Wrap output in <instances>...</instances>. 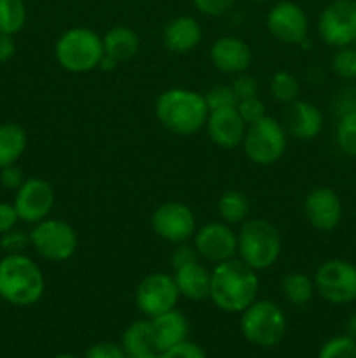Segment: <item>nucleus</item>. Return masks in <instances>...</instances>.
Wrapping results in <instances>:
<instances>
[{"instance_id":"obj_5","label":"nucleus","mask_w":356,"mask_h":358,"mask_svg":"<svg viewBox=\"0 0 356 358\" xmlns=\"http://www.w3.org/2000/svg\"><path fill=\"white\" fill-rule=\"evenodd\" d=\"M103 55V38L91 28H68L56 38L54 58L70 73H87L98 69Z\"/></svg>"},{"instance_id":"obj_43","label":"nucleus","mask_w":356,"mask_h":358,"mask_svg":"<svg viewBox=\"0 0 356 358\" xmlns=\"http://www.w3.org/2000/svg\"><path fill=\"white\" fill-rule=\"evenodd\" d=\"M20 222L16 208L10 203H0V234L7 233V231L14 229Z\"/></svg>"},{"instance_id":"obj_37","label":"nucleus","mask_w":356,"mask_h":358,"mask_svg":"<svg viewBox=\"0 0 356 358\" xmlns=\"http://www.w3.org/2000/svg\"><path fill=\"white\" fill-rule=\"evenodd\" d=\"M192 3L205 16L218 17L229 13L234 3H236V0H192Z\"/></svg>"},{"instance_id":"obj_42","label":"nucleus","mask_w":356,"mask_h":358,"mask_svg":"<svg viewBox=\"0 0 356 358\" xmlns=\"http://www.w3.org/2000/svg\"><path fill=\"white\" fill-rule=\"evenodd\" d=\"M192 261H199V255L195 252L194 245H188L187 241L185 243H178L173 254H171V264H173V268L188 264Z\"/></svg>"},{"instance_id":"obj_12","label":"nucleus","mask_w":356,"mask_h":358,"mask_svg":"<svg viewBox=\"0 0 356 358\" xmlns=\"http://www.w3.org/2000/svg\"><path fill=\"white\" fill-rule=\"evenodd\" d=\"M150 224H152L154 233L161 240L173 245L192 240L198 231L194 212L180 201H168L157 206L154 210Z\"/></svg>"},{"instance_id":"obj_41","label":"nucleus","mask_w":356,"mask_h":358,"mask_svg":"<svg viewBox=\"0 0 356 358\" xmlns=\"http://www.w3.org/2000/svg\"><path fill=\"white\" fill-rule=\"evenodd\" d=\"M24 180H27V178H24L23 171H21V168L16 166V164H10V166H6L0 170V184L6 189L17 191Z\"/></svg>"},{"instance_id":"obj_11","label":"nucleus","mask_w":356,"mask_h":358,"mask_svg":"<svg viewBox=\"0 0 356 358\" xmlns=\"http://www.w3.org/2000/svg\"><path fill=\"white\" fill-rule=\"evenodd\" d=\"M318 31L325 44L334 48L356 42V0H334L318 20Z\"/></svg>"},{"instance_id":"obj_38","label":"nucleus","mask_w":356,"mask_h":358,"mask_svg":"<svg viewBox=\"0 0 356 358\" xmlns=\"http://www.w3.org/2000/svg\"><path fill=\"white\" fill-rule=\"evenodd\" d=\"M84 358H128V355L121 345H115L112 341H101L91 345L84 353Z\"/></svg>"},{"instance_id":"obj_32","label":"nucleus","mask_w":356,"mask_h":358,"mask_svg":"<svg viewBox=\"0 0 356 358\" xmlns=\"http://www.w3.org/2000/svg\"><path fill=\"white\" fill-rule=\"evenodd\" d=\"M332 69L342 79H356V49L349 48V45L339 48L332 58Z\"/></svg>"},{"instance_id":"obj_8","label":"nucleus","mask_w":356,"mask_h":358,"mask_svg":"<svg viewBox=\"0 0 356 358\" xmlns=\"http://www.w3.org/2000/svg\"><path fill=\"white\" fill-rule=\"evenodd\" d=\"M30 247L35 254L49 262H65L75 255L79 236L66 220L47 219L34 224L30 233Z\"/></svg>"},{"instance_id":"obj_40","label":"nucleus","mask_w":356,"mask_h":358,"mask_svg":"<svg viewBox=\"0 0 356 358\" xmlns=\"http://www.w3.org/2000/svg\"><path fill=\"white\" fill-rule=\"evenodd\" d=\"M334 108L339 114V117L346 114H351V112H356V86L342 87L337 93V96H335Z\"/></svg>"},{"instance_id":"obj_31","label":"nucleus","mask_w":356,"mask_h":358,"mask_svg":"<svg viewBox=\"0 0 356 358\" xmlns=\"http://www.w3.org/2000/svg\"><path fill=\"white\" fill-rule=\"evenodd\" d=\"M318 358H356V339L348 334L334 336L323 343Z\"/></svg>"},{"instance_id":"obj_46","label":"nucleus","mask_w":356,"mask_h":358,"mask_svg":"<svg viewBox=\"0 0 356 358\" xmlns=\"http://www.w3.org/2000/svg\"><path fill=\"white\" fill-rule=\"evenodd\" d=\"M346 334L356 339V311H353L346 320Z\"/></svg>"},{"instance_id":"obj_48","label":"nucleus","mask_w":356,"mask_h":358,"mask_svg":"<svg viewBox=\"0 0 356 358\" xmlns=\"http://www.w3.org/2000/svg\"><path fill=\"white\" fill-rule=\"evenodd\" d=\"M251 2H265V0H251Z\"/></svg>"},{"instance_id":"obj_34","label":"nucleus","mask_w":356,"mask_h":358,"mask_svg":"<svg viewBox=\"0 0 356 358\" xmlns=\"http://www.w3.org/2000/svg\"><path fill=\"white\" fill-rule=\"evenodd\" d=\"M236 110L239 112L241 119L248 124H253L257 122L258 119H262L265 114V105L264 101L260 100L258 96H251V98H244V100H239L236 105Z\"/></svg>"},{"instance_id":"obj_19","label":"nucleus","mask_w":356,"mask_h":358,"mask_svg":"<svg viewBox=\"0 0 356 358\" xmlns=\"http://www.w3.org/2000/svg\"><path fill=\"white\" fill-rule=\"evenodd\" d=\"M285 129L288 136L299 142L314 140L323 129V114L316 105L306 100H295L286 105Z\"/></svg>"},{"instance_id":"obj_17","label":"nucleus","mask_w":356,"mask_h":358,"mask_svg":"<svg viewBox=\"0 0 356 358\" xmlns=\"http://www.w3.org/2000/svg\"><path fill=\"white\" fill-rule=\"evenodd\" d=\"M209 59L218 72L225 76H237L250 69L251 49L243 38L225 35L216 38L209 48Z\"/></svg>"},{"instance_id":"obj_18","label":"nucleus","mask_w":356,"mask_h":358,"mask_svg":"<svg viewBox=\"0 0 356 358\" xmlns=\"http://www.w3.org/2000/svg\"><path fill=\"white\" fill-rule=\"evenodd\" d=\"M205 128L208 131L209 140L216 147L229 150L243 143L244 133H246V122L241 119L236 107H229L209 112Z\"/></svg>"},{"instance_id":"obj_2","label":"nucleus","mask_w":356,"mask_h":358,"mask_svg":"<svg viewBox=\"0 0 356 358\" xmlns=\"http://www.w3.org/2000/svg\"><path fill=\"white\" fill-rule=\"evenodd\" d=\"M209 108L205 94L187 87H171L156 100V117L168 131L178 136H192L208 121Z\"/></svg>"},{"instance_id":"obj_39","label":"nucleus","mask_w":356,"mask_h":358,"mask_svg":"<svg viewBox=\"0 0 356 358\" xmlns=\"http://www.w3.org/2000/svg\"><path fill=\"white\" fill-rule=\"evenodd\" d=\"M157 358H206L205 350L199 345L191 341H184L180 345L173 346L170 350H164L161 352Z\"/></svg>"},{"instance_id":"obj_21","label":"nucleus","mask_w":356,"mask_h":358,"mask_svg":"<svg viewBox=\"0 0 356 358\" xmlns=\"http://www.w3.org/2000/svg\"><path fill=\"white\" fill-rule=\"evenodd\" d=\"M173 280L180 297L188 301L209 299V285H212V271L199 261H192L188 264L173 268Z\"/></svg>"},{"instance_id":"obj_35","label":"nucleus","mask_w":356,"mask_h":358,"mask_svg":"<svg viewBox=\"0 0 356 358\" xmlns=\"http://www.w3.org/2000/svg\"><path fill=\"white\" fill-rule=\"evenodd\" d=\"M28 245H30V234L23 233V231L16 229V227L0 234V247L7 254H23V250Z\"/></svg>"},{"instance_id":"obj_20","label":"nucleus","mask_w":356,"mask_h":358,"mask_svg":"<svg viewBox=\"0 0 356 358\" xmlns=\"http://www.w3.org/2000/svg\"><path fill=\"white\" fill-rule=\"evenodd\" d=\"M202 41L201 24L191 16H177L164 24L163 44L175 55L194 51Z\"/></svg>"},{"instance_id":"obj_27","label":"nucleus","mask_w":356,"mask_h":358,"mask_svg":"<svg viewBox=\"0 0 356 358\" xmlns=\"http://www.w3.org/2000/svg\"><path fill=\"white\" fill-rule=\"evenodd\" d=\"M314 280L304 273L292 271L286 273L281 280V294L293 306H306L311 303L314 296Z\"/></svg>"},{"instance_id":"obj_4","label":"nucleus","mask_w":356,"mask_h":358,"mask_svg":"<svg viewBox=\"0 0 356 358\" xmlns=\"http://www.w3.org/2000/svg\"><path fill=\"white\" fill-rule=\"evenodd\" d=\"M281 236L272 222L265 219L244 220L237 233V259L255 271H265L281 255Z\"/></svg>"},{"instance_id":"obj_14","label":"nucleus","mask_w":356,"mask_h":358,"mask_svg":"<svg viewBox=\"0 0 356 358\" xmlns=\"http://www.w3.org/2000/svg\"><path fill=\"white\" fill-rule=\"evenodd\" d=\"M194 248L199 259L209 264H220L237 255V233L225 222H208L194 234Z\"/></svg>"},{"instance_id":"obj_49","label":"nucleus","mask_w":356,"mask_h":358,"mask_svg":"<svg viewBox=\"0 0 356 358\" xmlns=\"http://www.w3.org/2000/svg\"><path fill=\"white\" fill-rule=\"evenodd\" d=\"M128 358H129V357H128Z\"/></svg>"},{"instance_id":"obj_9","label":"nucleus","mask_w":356,"mask_h":358,"mask_svg":"<svg viewBox=\"0 0 356 358\" xmlns=\"http://www.w3.org/2000/svg\"><path fill=\"white\" fill-rule=\"evenodd\" d=\"M313 280L318 294L330 304L342 306L356 301V266L351 262L342 259L325 261Z\"/></svg>"},{"instance_id":"obj_25","label":"nucleus","mask_w":356,"mask_h":358,"mask_svg":"<svg viewBox=\"0 0 356 358\" xmlns=\"http://www.w3.org/2000/svg\"><path fill=\"white\" fill-rule=\"evenodd\" d=\"M27 131L16 122L0 124V170L16 164L27 150Z\"/></svg>"},{"instance_id":"obj_29","label":"nucleus","mask_w":356,"mask_h":358,"mask_svg":"<svg viewBox=\"0 0 356 358\" xmlns=\"http://www.w3.org/2000/svg\"><path fill=\"white\" fill-rule=\"evenodd\" d=\"M269 91H271L272 98L283 105H290L295 100H299L300 84L293 73L286 72V70H278L274 76L271 77L269 83Z\"/></svg>"},{"instance_id":"obj_24","label":"nucleus","mask_w":356,"mask_h":358,"mask_svg":"<svg viewBox=\"0 0 356 358\" xmlns=\"http://www.w3.org/2000/svg\"><path fill=\"white\" fill-rule=\"evenodd\" d=\"M103 51L105 55L112 56L119 63L129 62L135 58L140 51V37L133 28L117 24L110 28L103 35Z\"/></svg>"},{"instance_id":"obj_23","label":"nucleus","mask_w":356,"mask_h":358,"mask_svg":"<svg viewBox=\"0 0 356 358\" xmlns=\"http://www.w3.org/2000/svg\"><path fill=\"white\" fill-rule=\"evenodd\" d=\"M121 346L129 358H157L159 352L154 341L150 320H135L124 329Z\"/></svg>"},{"instance_id":"obj_3","label":"nucleus","mask_w":356,"mask_h":358,"mask_svg":"<svg viewBox=\"0 0 356 358\" xmlns=\"http://www.w3.org/2000/svg\"><path fill=\"white\" fill-rule=\"evenodd\" d=\"M44 290V273L34 259L24 254H7L0 259V299L14 306H34Z\"/></svg>"},{"instance_id":"obj_30","label":"nucleus","mask_w":356,"mask_h":358,"mask_svg":"<svg viewBox=\"0 0 356 358\" xmlns=\"http://www.w3.org/2000/svg\"><path fill=\"white\" fill-rule=\"evenodd\" d=\"M335 140L341 150L348 156L356 157V112L339 117Z\"/></svg>"},{"instance_id":"obj_7","label":"nucleus","mask_w":356,"mask_h":358,"mask_svg":"<svg viewBox=\"0 0 356 358\" xmlns=\"http://www.w3.org/2000/svg\"><path fill=\"white\" fill-rule=\"evenodd\" d=\"M244 156L258 166L276 164L285 154L288 145V133L281 122L271 115H264L253 124L246 126L243 138Z\"/></svg>"},{"instance_id":"obj_44","label":"nucleus","mask_w":356,"mask_h":358,"mask_svg":"<svg viewBox=\"0 0 356 358\" xmlns=\"http://www.w3.org/2000/svg\"><path fill=\"white\" fill-rule=\"evenodd\" d=\"M16 55V42L14 35L0 34V63H6L14 58Z\"/></svg>"},{"instance_id":"obj_10","label":"nucleus","mask_w":356,"mask_h":358,"mask_svg":"<svg viewBox=\"0 0 356 358\" xmlns=\"http://www.w3.org/2000/svg\"><path fill=\"white\" fill-rule=\"evenodd\" d=\"M180 292L177 289L173 275L168 273H150L140 280L135 292L136 308L147 318H154L177 308Z\"/></svg>"},{"instance_id":"obj_33","label":"nucleus","mask_w":356,"mask_h":358,"mask_svg":"<svg viewBox=\"0 0 356 358\" xmlns=\"http://www.w3.org/2000/svg\"><path fill=\"white\" fill-rule=\"evenodd\" d=\"M205 100L209 112L218 110V108L236 107L237 105V98L236 94H234L232 87L225 86V84H216V86L209 87L205 93Z\"/></svg>"},{"instance_id":"obj_26","label":"nucleus","mask_w":356,"mask_h":358,"mask_svg":"<svg viewBox=\"0 0 356 358\" xmlns=\"http://www.w3.org/2000/svg\"><path fill=\"white\" fill-rule=\"evenodd\" d=\"M216 210L222 219V222L229 224V226H237L248 220L250 215V199L243 194L241 191L230 189L220 196L218 203H216Z\"/></svg>"},{"instance_id":"obj_1","label":"nucleus","mask_w":356,"mask_h":358,"mask_svg":"<svg viewBox=\"0 0 356 358\" xmlns=\"http://www.w3.org/2000/svg\"><path fill=\"white\" fill-rule=\"evenodd\" d=\"M258 271L244 264L241 259H229L212 269L209 299L225 313H243L258 299Z\"/></svg>"},{"instance_id":"obj_36","label":"nucleus","mask_w":356,"mask_h":358,"mask_svg":"<svg viewBox=\"0 0 356 358\" xmlns=\"http://www.w3.org/2000/svg\"><path fill=\"white\" fill-rule=\"evenodd\" d=\"M230 87H232V91H234V94H236L237 101L244 100V98L258 96L257 79H255L253 76H250V73H246V72L234 76V80H232V84H230Z\"/></svg>"},{"instance_id":"obj_15","label":"nucleus","mask_w":356,"mask_h":358,"mask_svg":"<svg viewBox=\"0 0 356 358\" xmlns=\"http://www.w3.org/2000/svg\"><path fill=\"white\" fill-rule=\"evenodd\" d=\"M265 24L272 37L281 44L300 45L307 38L309 23L302 7L290 0H281L271 7L265 17Z\"/></svg>"},{"instance_id":"obj_16","label":"nucleus","mask_w":356,"mask_h":358,"mask_svg":"<svg viewBox=\"0 0 356 358\" xmlns=\"http://www.w3.org/2000/svg\"><path fill=\"white\" fill-rule=\"evenodd\" d=\"M304 215L316 231H334L342 220V201L330 187H314L304 199Z\"/></svg>"},{"instance_id":"obj_6","label":"nucleus","mask_w":356,"mask_h":358,"mask_svg":"<svg viewBox=\"0 0 356 358\" xmlns=\"http://www.w3.org/2000/svg\"><path fill=\"white\" fill-rule=\"evenodd\" d=\"M241 334L250 345L272 348L286 336L288 322L281 308L269 299H257L241 313Z\"/></svg>"},{"instance_id":"obj_28","label":"nucleus","mask_w":356,"mask_h":358,"mask_svg":"<svg viewBox=\"0 0 356 358\" xmlns=\"http://www.w3.org/2000/svg\"><path fill=\"white\" fill-rule=\"evenodd\" d=\"M27 23V6L23 0H0V34L14 35Z\"/></svg>"},{"instance_id":"obj_13","label":"nucleus","mask_w":356,"mask_h":358,"mask_svg":"<svg viewBox=\"0 0 356 358\" xmlns=\"http://www.w3.org/2000/svg\"><path fill=\"white\" fill-rule=\"evenodd\" d=\"M54 201L56 194L52 185L45 178L30 177L16 191L13 205L20 220L34 226L51 215Z\"/></svg>"},{"instance_id":"obj_47","label":"nucleus","mask_w":356,"mask_h":358,"mask_svg":"<svg viewBox=\"0 0 356 358\" xmlns=\"http://www.w3.org/2000/svg\"><path fill=\"white\" fill-rule=\"evenodd\" d=\"M54 358H77V357L70 355V353H59V355H56Z\"/></svg>"},{"instance_id":"obj_45","label":"nucleus","mask_w":356,"mask_h":358,"mask_svg":"<svg viewBox=\"0 0 356 358\" xmlns=\"http://www.w3.org/2000/svg\"><path fill=\"white\" fill-rule=\"evenodd\" d=\"M117 65H119L117 59H114L112 56H108V55H103V58H101L100 66H98V69L103 70V72H114V70L117 69Z\"/></svg>"},{"instance_id":"obj_22","label":"nucleus","mask_w":356,"mask_h":358,"mask_svg":"<svg viewBox=\"0 0 356 358\" xmlns=\"http://www.w3.org/2000/svg\"><path fill=\"white\" fill-rule=\"evenodd\" d=\"M149 320L150 325H152L154 341H156V348L159 353L187 341L188 320L177 308L163 315H157L154 318H149Z\"/></svg>"}]
</instances>
